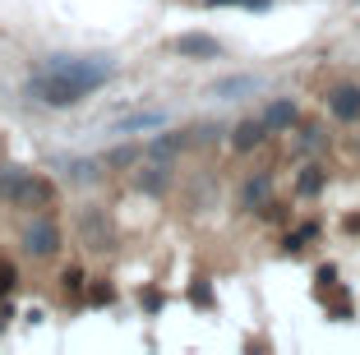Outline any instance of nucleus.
Returning <instances> with one entry per match:
<instances>
[{
	"mask_svg": "<svg viewBox=\"0 0 360 355\" xmlns=\"http://www.w3.org/2000/svg\"><path fill=\"white\" fill-rule=\"evenodd\" d=\"M176 51L190 56V60H217V56H222V46L212 42V37H203V32H185V37L176 42Z\"/></svg>",
	"mask_w": 360,
	"mask_h": 355,
	"instance_id": "4",
	"label": "nucleus"
},
{
	"mask_svg": "<svg viewBox=\"0 0 360 355\" xmlns=\"http://www.w3.org/2000/svg\"><path fill=\"white\" fill-rule=\"evenodd\" d=\"M245 203H268V176H259V180L245 185Z\"/></svg>",
	"mask_w": 360,
	"mask_h": 355,
	"instance_id": "14",
	"label": "nucleus"
},
{
	"mask_svg": "<svg viewBox=\"0 0 360 355\" xmlns=\"http://www.w3.org/2000/svg\"><path fill=\"white\" fill-rule=\"evenodd\" d=\"M323 180H328V171L323 167H305V176H300V194H319V189H323Z\"/></svg>",
	"mask_w": 360,
	"mask_h": 355,
	"instance_id": "11",
	"label": "nucleus"
},
{
	"mask_svg": "<svg viewBox=\"0 0 360 355\" xmlns=\"http://www.w3.org/2000/svg\"><path fill=\"white\" fill-rule=\"evenodd\" d=\"M116 300V291H111V286H93V304H111Z\"/></svg>",
	"mask_w": 360,
	"mask_h": 355,
	"instance_id": "20",
	"label": "nucleus"
},
{
	"mask_svg": "<svg viewBox=\"0 0 360 355\" xmlns=\"http://www.w3.org/2000/svg\"><path fill=\"white\" fill-rule=\"evenodd\" d=\"M23 180H28V171H5V176H0V199H5V203H19Z\"/></svg>",
	"mask_w": 360,
	"mask_h": 355,
	"instance_id": "9",
	"label": "nucleus"
},
{
	"mask_svg": "<svg viewBox=\"0 0 360 355\" xmlns=\"http://www.w3.org/2000/svg\"><path fill=\"white\" fill-rule=\"evenodd\" d=\"M84 235H88V250H106V226H102V212H84Z\"/></svg>",
	"mask_w": 360,
	"mask_h": 355,
	"instance_id": "8",
	"label": "nucleus"
},
{
	"mask_svg": "<svg viewBox=\"0 0 360 355\" xmlns=\"http://www.w3.org/2000/svg\"><path fill=\"white\" fill-rule=\"evenodd\" d=\"M264 120H268V129H291L296 125V102H273L264 111Z\"/></svg>",
	"mask_w": 360,
	"mask_h": 355,
	"instance_id": "7",
	"label": "nucleus"
},
{
	"mask_svg": "<svg viewBox=\"0 0 360 355\" xmlns=\"http://www.w3.org/2000/svg\"><path fill=\"white\" fill-rule=\"evenodd\" d=\"M60 286H65V295H79V291H84V272H79V268H65L60 272Z\"/></svg>",
	"mask_w": 360,
	"mask_h": 355,
	"instance_id": "15",
	"label": "nucleus"
},
{
	"mask_svg": "<svg viewBox=\"0 0 360 355\" xmlns=\"http://www.w3.org/2000/svg\"><path fill=\"white\" fill-rule=\"evenodd\" d=\"M180 148H185V134H158L148 148H143V157H153V162H171Z\"/></svg>",
	"mask_w": 360,
	"mask_h": 355,
	"instance_id": "6",
	"label": "nucleus"
},
{
	"mask_svg": "<svg viewBox=\"0 0 360 355\" xmlns=\"http://www.w3.org/2000/svg\"><path fill=\"white\" fill-rule=\"evenodd\" d=\"M314 235H319V226L309 221V226H300L296 235H286V250H305V240H314Z\"/></svg>",
	"mask_w": 360,
	"mask_h": 355,
	"instance_id": "18",
	"label": "nucleus"
},
{
	"mask_svg": "<svg viewBox=\"0 0 360 355\" xmlns=\"http://www.w3.org/2000/svg\"><path fill=\"white\" fill-rule=\"evenodd\" d=\"M162 125V111H148V115H129V120H120L116 129H153Z\"/></svg>",
	"mask_w": 360,
	"mask_h": 355,
	"instance_id": "12",
	"label": "nucleus"
},
{
	"mask_svg": "<svg viewBox=\"0 0 360 355\" xmlns=\"http://www.w3.org/2000/svg\"><path fill=\"white\" fill-rule=\"evenodd\" d=\"M208 5H268V0H208Z\"/></svg>",
	"mask_w": 360,
	"mask_h": 355,
	"instance_id": "21",
	"label": "nucleus"
},
{
	"mask_svg": "<svg viewBox=\"0 0 360 355\" xmlns=\"http://www.w3.org/2000/svg\"><path fill=\"white\" fill-rule=\"evenodd\" d=\"M65 171H70V180H79V185H84V180L97 176V162H70Z\"/></svg>",
	"mask_w": 360,
	"mask_h": 355,
	"instance_id": "17",
	"label": "nucleus"
},
{
	"mask_svg": "<svg viewBox=\"0 0 360 355\" xmlns=\"http://www.w3.org/2000/svg\"><path fill=\"white\" fill-rule=\"evenodd\" d=\"M56 250H60V226H56V217L37 212V217L23 226V254H32V259H51Z\"/></svg>",
	"mask_w": 360,
	"mask_h": 355,
	"instance_id": "2",
	"label": "nucleus"
},
{
	"mask_svg": "<svg viewBox=\"0 0 360 355\" xmlns=\"http://www.w3.org/2000/svg\"><path fill=\"white\" fill-rule=\"evenodd\" d=\"M167 162H158V167H148V176H139V189H148V194H162L167 189Z\"/></svg>",
	"mask_w": 360,
	"mask_h": 355,
	"instance_id": "10",
	"label": "nucleus"
},
{
	"mask_svg": "<svg viewBox=\"0 0 360 355\" xmlns=\"http://www.w3.org/2000/svg\"><path fill=\"white\" fill-rule=\"evenodd\" d=\"M134 148H116V153H111V157H106V167H129V162H134Z\"/></svg>",
	"mask_w": 360,
	"mask_h": 355,
	"instance_id": "19",
	"label": "nucleus"
},
{
	"mask_svg": "<svg viewBox=\"0 0 360 355\" xmlns=\"http://www.w3.org/2000/svg\"><path fill=\"white\" fill-rule=\"evenodd\" d=\"M5 318H10V309H0V328H5Z\"/></svg>",
	"mask_w": 360,
	"mask_h": 355,
	"instance_id": "22",
	"label": "nucleus"
},
{
	"mask_svg": "<svg viewBox=\"0 0 360 355\" xmlns=\"http://www.w3.org/2000/svg\"><path fill=\"white\" fill-rule=\"evenodd\" d=\"M217 97H231V93H255V79H226V84L212 88Z\"/></svg>",
	"mask_w": 360,
	"mask_h": 355,
	"instance_id": "13",
	"label": "nucleus"
},
{
	"mask_svg": "<svg viewBox=\"0 0 360 355\" xmlns=\"http://www.w3.org/2000/svg\"><path fill=\"white\" fill-rule=\"evenodd\" d=\"M14 282H19V272H14V263H5V259H0V300H5V295L14 291Z\"/></svg>",
	"mask_w": 360,
	"mask_h": 355,
	"instance_id": "16",
	"label": "nucleus"
},
{
	"mask_svg": "<svg viewBox=\"0 0 360 355\" xmlns=\"http://www.w3.org/2000/svg\"><path fill=\"white\" fill-rule=\"evenodd\" d=\"M111 74H116V65L106 60V56H84V60L56 56L51 65L28 74V97H37L42 106H79L88 93H97Z\"/></svg>",
	"mask_w": 360,
	"mask_h": 355,
	"instance_id": "1",
	"label": "nucleus"
},
{
	"mask_svg": "<svg viewBox=\"0 0 360 355\" xmlns=\"http://www.w3.org/2000/svg\"><path fill=\"white\" fill-rule=\"evenodd\" d=\"M323 102H328V111L342 125H360V84H338Z\"/></svg>",
	"mask_w": 360,
	"mask_h": 355,
	"instance_id": "3",
	"label": "nucleus"
},
{
	"mask_svg": "<svg viewBox=\"0 0 360 355\" xmlns=\"http://www.w3.org/2000/svg\"><path fill=\"white\" fill-rule=\"evenodd\" d=\"M264 138H268V120L259 115V120H240V125H236L231 143L240 148V153H250V148H264Z\"/></svg>",
	"mask_w": 360,
	"mask_h": 355,
	"instance_id": "5",
	"label": "nucleus"
}]
</instances>
